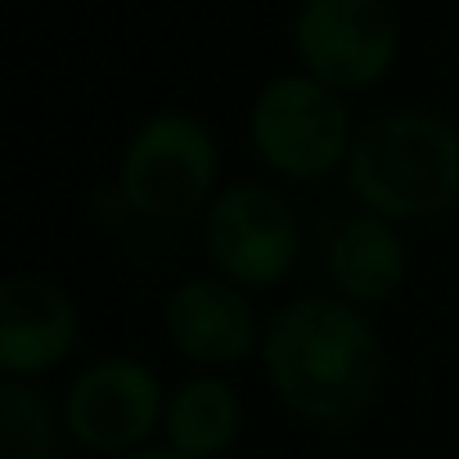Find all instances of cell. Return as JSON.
<instances>
[{
  "mask_svg": "<svg viewBox=\"0 0 459 459\" xmlns=\"http://www.w3.org/2000/svg\"><path fill=\"white\" fill-rule=\"evenodd\" d=\"M275 396L316 428L356 423L383 387V342L342 298H293L262 333Z\"/></svg>",
  "mask_w": 459,
  "mask_h": 459,
  "instance_id": "obj_1",
  "label": "cell"
},
{
  "mask_svg": "<svg viewBox=\"0 0 459 459\" xmlns=\"http://www.w3.org/2000/svg\"><path fill=\"white\" fill-rule=\"evenodd\" d=\"M351 198L401 225L428 221L459 203V131L423 108H401L374 117L347 158Z\"/></svg>",
  "mask_w": 459,
  "mask_h": 459,
  "instance_id": "obj_2",
  "label": "cell"
},
{
  "mask_svg": "<svg viewBox=\"0 0 459 459\" xmlns=\"http://www.w3.org/2000/svg\"><path fill=\"white\" fill-rule=\"evenodd\" d=\"M262 162L289 180H320L351 158V117L338 91L316 77H275L253 100L248 117Z\"/></svg>",
  "mask_w": 459,
  "mask_h": 459,
  "instance_id": "obj_3",
  "label": "cell"
},
{
  "mask_svg": "<svg viewBox=\"0 0 459 459\" xmlns=\"http://www.w3.org/2000/svg\"><path fill=\"white\" fill-rule=\"evenodd\" d=\"M216 144L189 113L149 117L122 153V198L135 216L180 221L212 194Z\"/></svg>",
  "mask_w": 459,
  "mask_h": 459,
  "instance_id": "obj_4",
  "label": "cell"
},
{
  "mask_svg": "<svg viewBox=\"0 0 459 459\" xmlns=\"http://www.w3.org/2000/svg\"><path fill=\"white\" fill-rule=\"evenodd\" d=\"M298 216L271 185H230L212 198L203 248L221 280L239 289H275L298 262Z\"/></svg>",
  "mask_w": 459,
  "mask_h": 459,
  "instance_id": "obj_5",
  "label": "cell"
},
{
  "mask_svg": "<svg viewBox=\"0 0 459 459\" xmlns=\"http://www.w3.org/2000/svg\"><path fill=\"white\" fill-rule=\"evenodd\" d=\"M293 46L307 77L329 91H365L392 68L401 32L383 0H302Z\"/></svg>",
  "mask_w": 459,
  "mask_h": 459,
  "instance_id": "obj_6",
  "label": "cell"
},
{
  "mask_svg": "<svg viewBox=\"0 0 459 459\" xmlns=\"http://www.w3.org/2000/svg\"><path fill=\"white\" fill-rule=\"evenodd\" d=\"M167 414L162 383L149 365L131 356H108L82 369L64 396V428L77 446L95 455L135 450Z\"/></svg>",
  "mask_w": 459,
  "mask_h": 459,
  "instance_id": "obj_7",
  "label": "cell"
},
{
  "mask_svg": "<svg viewBox=\"0 0 459 459\" xmlns=\"http://www.w3.org/2000/svg\"><path fill=\"white\" fill-rule=\"evenodd\" d=\"M167 338L194 365H239L262 347L257 311L230 280H185L167 298Z\"/></svg>",
  "mask_w": 459,
  "mask_h": 459,
  "instance_id": "obj_8",
  "label": "cell"
},
{
  "mask_svg": "<svg viewBox=\"0 0 459 459\" xmlns=\"http://www.w3.org/2000/svg\"><path fill=\"white\" fill-rule=\"evenodd\" d=\"M77 342L73 298L41 275H10L0 284V369L10 378L55 369Z\"/></svg>",
  "mask_w": 459,
  "mask_h": 459,
  "instance_id": "obj_9",
  "label": "cell"
},
{
  "mask_svg": "<svg viewBox=\"0 0 459 459\" xmlns=\"http://www.w3.org/2000/svg\"><path fill=\"white\" fill-rule=\"evenodd\" d=\"M325 271L338 298L351 307H378L396 298L405 280V244L396 235V225L374 212L347 216L325 248Z\"/></svg>",
  "mask_w": 459,
  "mask_h": 459,
  "instance_id": "obj_10",
  "label": "cell"
},
{
  "mask_svg": "<svg viewBox=\"0 0 459 459\" xmlns=\"http://www.w3.org/2000/svg\"><path fill=\"white\" fill-rule=\"evenodd\" d=\"M239 423H244V405L225 378L180 383V392L167 401L162 414L167 446L189 459H216L221 450H230V441L239 437Z\"/></svg>",
  "mask_w": 459,
  "mask_h": 459,
  "instance_id": "obj_11",
  "label": "cell"
},
{
  "mask_svg": "<svg viewBox=\"0 0 459 459\" xmlns=\"http://www.w3.org/2000/svg\"><path fill=\"white\" fill-rule=\"evenodd\" d=\"M64 414L46 405L41 392L10 378L0 383V459H55Z\"/></svg>",
  "mask_w": 459,
  "mask_h": 459,
  "instance_id": "obj_12",
  "label": "cell"
},
{
  "mask_svg": "<svg viewBox=\"0 0 459 459\" xmlns=\"http://www.w3.org/2000/svg\"><path fill=\"white\" fill-rule=\"evenodd\" d=\"M126 459H189V455H180V450L167 446V450H131Z\"/></svg>",
  "mask_w": 459,
  "mask_h": 459,
  "instance_id": "obj_13",
  "label": "cell"
}]
</instances>
